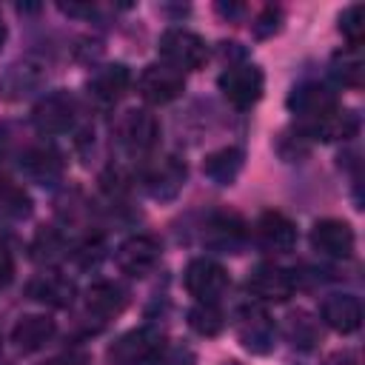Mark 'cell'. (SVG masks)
<instances>
[{
  "instance_id": "cell-34",
  "label": "cell",
  "mask_w": 365,
  "mask_h": 365,
  "mask_svg": "<svg viewBox=\"0 0 365 365\" xmlns=\"http://www.w3.org/2000/svg\"><path fill=\"white\" fill-rule=\"evenodd\" d=\"M325 365H359L354 351H334L325 356Z\"/></svg>"
},
{
  "instance_id": "cell-14",
  "label": "cell",
  "mask_w": 365,
  "mask_h": 365,
  "mask_svg": "<svg viewBox=\"0 0 365 365\" xmlns=\"http://www.w3.org/2000/svg\"><path fill=\"white\" fill-rule=\"evenodd\" d=\"M185 174H188V171H185V163H182V160H177V157H163L157 165L148 168V174H145V188H148V194H151L154 200L168 202V200H174V197L182 191Z\"/></svg>"
},
{
  "instance_id": "cell-16",
  "label": "cell",
  "mask_w": 365,
  "mask_h": 365,
  "mask_svg": "<svg viewBox=\"0 0 365 365\" xmlns=\"http://www.w3.org/2000/svg\"><path fill=\"white\" fill-rule=\"evenodd\" d=\"M254 237L268 251H291L297 242L294 222L279 211H262L254 222Z\"/></svg>"
},
{
  "instance_id": "cell-23",
  "label": "cell",
  "mask_w": 365,
  "mask_h": 365,
  "mask_svg": "<svg viewBox=\"0 0 365 365\" xmlns=\"http://www.w3.org/2000/svg\"><path fill=\"white\" fill-rule=\"evenodd\" d=\"M128 83H131L128 68L123 63H111L94 71V77L88 80V94L100 103H117L125 94Z\"/></svg>"
},
{
  "instance_id": "cell-2",
  "label": "cell",
  "mask_w": 365,
  "mask_h": 365,
  "mask_svg": "<svg viewBox=\"0 0 365 365\" xmlns=\"http://www.w3.org/2000/svg\"><path fill=\"white\" fill-rule=\"evenodd\" d=\"M163 354V334L157 328H134L123 334L108 351V365H148Z\"/></svg>"
},
{
  "instance_id": "cell-30",
  "label": "cell",
  "mask_w": 365,
  "mask_h": 365,
  "mask_svg": "<svg viewBox=\"0 0 365 365\" xmlns=\"http://www.w3.org/2000/svg\"><path fill=\"white\" fill-rule=\"evenodd\" d=\"M339 31L348 40V46L362 43V34H365V9H362V3H354L339 14Z\"/></svg>"
},
{
  "instance_id": "cell-17",
  "label": "cell",
  "mask_w": 365,
  "mask_h": 365,
  "mask_svg": "<svg viewBox=\"0 0 365 365\" xmlns=\"http://www.w3.org/2000/svg\"><path fill=\"white\" fill-rule=\"evenodd\" d=\"M322 322L336 334H354L362 325V302L354 294H331L322 299Z\"/></svg>"
},
{
  "instance_id": "cell-12",
  "label": "cell",
  "mask_w": 365,
  "mask_h": 365,
  "mask_svg": "<svg viewBox=\"0 0 365 365\" xmlns=\"http://www.w3.org/2000/svg\"><path fill=\"white\" fill-rule=\"evenodd\" d=\"M311 245L325 257L348 259L354 254L356 237H354V228L345 220H319L311 228Z\"/></svg>"
},
{
  "instance_id": "cell-27",
  "label": "cell",
  "mask_w": 365,
  "mask_h": 365,
  "mask_svg": "<svg viewBox=\"0 0 365 365\" xmlns=\"http://www.w3.org/2000/svg\"><path fill=\"white\" fill-rule=\"evenodd\" d=\"M188 325L200 334V336H217L225 328V317L217 308V302H197L188 311Z\"/></svg>"
},
{
  "instance_id": "cell-9",
  "label": "cell",
  "mask_w": 365,
  "mask_h": 365,
  "mask_svg": "<svg viewBox=\"0 0 365 365\" xmlns=\"http://www.w3.org/2000/svg\"><path fill=\"white\" fill-rule=\"evenodd\" d=\"M160 242L148 234H137V237H128L120 248H117V268L128 277H148L157 262H160Z\"/></svg>"
},
{
  "instance_id": "cell-24",
  "label": "cell",
  "mask_w": 365,
  "mask_h": 365,
  "mask_svg": "<svg viewBox=\"0 0 365 365\" xmlns=\"http://www.w3.org/2000/svg\"><path fill=\"white\" fill-rule=\"evenodd\" d=\"M240 171H242V151L234 145H225V148L208 154L202 163V174L217 185H231Z\"/></svg>"
},
{
  "instance_id": "cell-1",
  "label": "cell",
  "mask_w": 365,
  "mask_h": 365,
  "mask_svg": "<svg viewBox=\"0 0 365 365\" xmlns=\"http://www.w3.org/2000/svg\"><path fill=\"white\" fill-rule=\"evenodd\" d=\"M160 54H163L165 66H171L177 71H197L208 60V46H205V40L197 31L174 26V29L163 31Z\"/></svg>"
},
{
  "instance_id": "cell-4",
  "label": "cell",
  "mask_w": 365,
  "mask_h": 365,
  "mask_svg": "<svg viewBox=\"0 0 365 365\" xmlns=\"http://www.w3.org/2000/svg\"><path fill=\"white\" fill-rule=\"evenodd\" d=\"M117 140L128 154H148L160 143V120L145 108H131L117 123Z\"/></svg>"
},
{
  "instance_id": "cell-10",
  "label": "cell",
  "mask_w": 365,
  "mask_h": 365,
  "mask_svg": "<svg viewBox=\"0 0 365 365\" xmlns=\"http://www.w3.org/2000/svg\"><path fill=\"white\" fill-rule=\"evenodd\" d=\"M288 108L299 117V125H308V123L331 114L339 106H336V94L328 86H322V83H302V86H297L291 91Z\"/></svg>"
},
{
  "instance_id": "cell-33",
  "label": "cell",
  "mask_w": 365,
  "mask_h": 365,
  "mask_svg": "<svg viewBox=\"0 0 365 365\" xmlns=\"http://www.w3.org/2000/svg\"><path fill=\"white\" fill-rule=\"evenodd\" d=\"M14 277V259L9 248H0V288H6Z\"/></svg>"
},
{
  "instance_id": "cell-31",
  "label": "cell",
  "mask_w": 365,
  "mask_h": 365,
  "mask_svg": "<svg viewBox=\"0 0 365 365\" xmlns=\"http://www.w3.org/2000/svg\"><path fill=\"white\" fill-rule=\"evenodd\" d=\"M308 145H311V140H308L299 128H294V131H282L279 140H277V151H279L285 160H297V157L308 154Z\"/></svg>"
},
{
  "instance_id": "cell-20",
  "label": "cell",
  "mask_w": 365,
  "mask_h": 365,
  "mask_svg": "<svg viewBox=\"0 0 365 365\" xmlns=\"http://www.w3.org/2000/svg\"><path fill=\"white\" fill-rule=\"evenodd\" d=\"M20 168L29 180L40 182V185H48L54 180H60L63 174V157L54 145H31L23 151L20 157Z\"/></svg>"
},
{
  "instance_id": "cell-15",
  "label": "cell",
  "mask_w": 365,
  "mask_h": 365,
  "mask_svg": "<svg viewBox=\"0 0 365 365\" xmlns=\"http://www.w3.org/2000/svg\"><path fill=\"white\" fill-rule=\"evenodd\" d=\"M202 240H205V245H211L217 251H237L245 240V222L234 211H214L205 220Z\"/></svg>"
},
{
  "instance_id": "cell-11",
  "label": "cell",
  "mask_w": 365,
  "mask_h": 365,
  "mask_svg": "<svg viewBox=\"0 0 365 365\" xmlns=\"http://www.w3.org/2000/svg\"><path fill=\"white\" fill-rule=\"evenodd\" d=\"M237 336L245 351L268 354L277 339V325L262 308H242L237 317Z\"/></svg>"
},
{
  "instance_id": "cell-32",
  "label": "cell",
  "mask_w": 365,
  "mask_h": 365,
  "mask_svg": "<svg viewBox=\"0 0 365 365\" xmlns=\"http://www.w3.org/2000/svg\"><path fill=\"white\" fill-rule=\"evenodd\" d=\"M279 26H282V11L279 9H274V6H268V9H262L257 17H254V23H251V31H254V37H271V34H277L279 31Z\"/></svg>"
},
{
  "instance_id": "cell-21",
  "label": "cell",
  "mask_w": 365,
  "mask_h": 365,
  "mask_svg": "<svg viewBox=\"0 0 365 365\" xmlns=\"http://www.w3.org/2000/svg\"><path fill=\"white\" fill-rule=\"evenodd\" d=\"M57 334V322L46 314H29V317H20L17 325L11 328V342L31 354V351H40L51 342V336Z\"/></svg>"
},
{
  "instance_id": "cell-28",
  "label": "cell",
  "mask_w": 365,
  "mask_h": 365,
  "mask_svg": "<svg viewBox=\"0 0 365 365\" xmlns=\"http://www.w3.org/2000/svg\"><path fill=\"white\" fill-rule=\"evenodd\" d=\"M66 254H68V242L54 228H43L31 242V257L37 262H54V259H63Z\"/></svg>"
},
{
  "instance_id": "cell-26",
  "label": "cell",
  "mask_w": 365,
  "mask_h": 365,
  "mask_svg": "<svg viewBox=\"0 0 365 365\" xmlns=\"http://www.w3.org/2000/svg\"><path fill=\"white\" fill-rule=\"evenodd\" d=\"M331 74H334L342 86L359 88V86H362V74H365L362 57H359V46H351V48H345V51H336V54H334V63H331Z\"/></svg>"
},
{
  "instance_id": "cell-37",
  "label": "cell",
  "mask_w": 365,
  "mask_h": 365,
  "mask_svg": "<svg viewBox=\"0 0 365 365\" xmlns=\"http://www.w3.org/2000/svg\"><path fill=\"white\" fill-rule=\"evenodd\" d=\"M217 11H220V14H225V17H237V14L242 11V6H225V3H220V6H217Z\"/></svg>"
},
{
  "instance_id": "cell-18",
  "label": "cell",
  "mask_w": 365,
  "mask_h": 365,
  "mask_svg": "<svg viewBox=\"0 0 365 365\" xmlns=\"http://www.w3.org/2000/svg\"><path fill=\"white\" fill-rule=\"evenodd\" d=\"M77 285L63 274H40L26 285V297L48 308H68L74 302Z\"/></svg>"
},
{
  "instance_id": "cell-35",
  "label": "cell",
  "mask_w": 365,
  "mask_h": 365,
  "mask_svg": "<svg viewBox=\"0 0 365 365\" xmlns=\"http://www.w3.org/2000/svg\"><path fill=\"white\" fill-rule=\"evenodd\" d=\"M157 359H160V365H191V362H194L188 351H171V354L157 356Z\"/></svg>"
},
{
  "instance_id": "cell-6",
  "label": "cell",
  "mask_w": 365,
  "mask_h": 365,
  "mask_svg": "<svg viewBox=\"0 0 365 365\" xmlns=\"http://www.w3.org/2000/svg\"><path fill=\"white\" fill-rule=\"evenodd\" d=\"M77 120V103L68 91H51L46 94L34 111H31V123L40 134H66Z\"/></svg>"
},
{
  "instance_id": "cell-22",
  "label": "cell",
  "mask_w": 365,
  "mask_h": 365,
  "mask_svg": "<svg viewBox=\"0 0 365 365\" xmlns=\"http://www.w3.org/2000/svg\"><path fill=\"white\" fill-rule=\"evenodd\" d=\"M128 305V291L111 279H100L86 291V308L97 319H111Z\"/></svg>"
},
{
  "instance_id": "cell-40",
  "label": "cell",
  "mask_w": 365,
  "mask_h": 365,
  "mask_svg": "<svg viewBox=\"0 0 365 365\" xmlns=\"http://www.w3.org/2000/svg\"><path fill=\"white\" fill-rule=\"evenodd\" d=\"M225 365H240V362H225Z\"/></svg>"
},
{
  "instance_id": "cell-36",
  "label": "cell",
  "mask_w": 365,
  "mask_h": 365,
  "mask_svg": "<svg viewBox=\"0 0 365 365\" xmlns=\"http://www.w3.org/2000/svg\"><path fill=\"white\" fill-rule=\"evenodd\" d=\"M43 365H86V359L80 354H63V356H54V359L43 362Z\"/></svg>"
},
{
  "instance_id": "cell-25",
  "label": "cell",
  "mask_w": 365,
  "mask_h": 365,
  "mask_svg": "<svg viewBox=\"0 0 365 365\" xmlns=\"http://www.w3.org/2000/svg\"><path fill=\"white\" fill-rule=\"evenodd\" d=\"M29 214H31L29 191L11 180H0V217L3 220H26Z\"/></svg>"
},
{
  "instance_id": "cell-7",
  "label": "cell",
  "mask_w": 365,
  "mask_h": 365,
  "mask_svg": "<svg viewBox=\"0 0 365 365\" xmlns=\"http://www.w3.org/2000/svg\"><path fill=\"white\" fill-rule=\"evenodd\" d=\"M182 282H185V291L197 302H220V297L228 288V274H225V268L220 262L200 257V259L188 262Z\"/></svg>"
},
{
  "instance_id": "cell-38",
  "label": "cell",
  "mask_w": 365,
  "mask_h": 365,
  "mask_svg": "<svg viewBox=\"0 0 365 365\" xmlns=\"http://www.w3.org/2000/svg\"><path fill=\"white\" fill-rule=\"evenodd\" d=\"M3 43H6V20L0 14V48H3Z\"/></svg>"
},
{
  "instance_id": "cell-13",
  "label": "cell",
  "mask_w": 365,
  "mask_h": 365,
  "mask_svg": "<svg viewBox=\"0 0 365 365\" xmlns=\"http://www.w3.org/2000/svg\"><path fill=\"white\" fill-rule=\"evenodd\" d=\"M248 291L262 299V302H285L291 294H294V285L297 279L285 271V268H277V265H257L248 277Z\"/></svg>"
},
{
  "instance_id": "cell-39",
  "label": "cell",
  "mask_w": 365,
  "mask_h": 365,
  "mask_svg": "<svg viewBox=\"0 0 365 365\" xmlns=\"http://www.w3.org/2000/svg\"><path fill=\"white\" fill-rule=\"evenodd\" d=\"M0 248H9V234L0 228Z\"/></svg>"
},
{
  "instance_id": "cell-5",
  "label": "cell",
  "mask_w": 365,
  "mask_h": 365,
  "mask_svg": "<svg viewBox=\"0 0 365 365\" xmlns=\"http://www.w3.org/2000/svg\"><path fill=\"white\" fill-rule=\"evenodd\" d=\"M46 74L48 71H46V66L40 60L23 57V60H17V63L3 68V74H0V97L11 100V103L26 100V97H31L34 91H40L46 86Z\"/></svg>"
},
{
  "instance_id": "cell-19",
  "label": "cell",
  "mask_w": 365,
  "mask_h": 365,
  "mask_svg": "<svg viewBox=\"0 0 365 365\" xmlns=\"http://www.w3.org/2000/svg\"><path fill=\"white\" fill-rule=\"evenodd\" d=\"M299 131L308 137V140H351L356 131H359V117L348 108H334L331 114L308 123V125H299Z\"/></svg>"
},
{
  "instance_id": "cell-29",
  "label": "cell",
  "mask_w": 365,
  "mask_h": 365,
  "mask_svg": "<svg viewBox=\"0 0 365 365\" xmlns=\"http://www.w3.org/2000/svg\"><path fill=\"white\" fill-rule=\"evenodd\" d=\"M285 334H288V339H291L294 345H299V348H311V345L319 339V328H317V322H314L305 311H297V314L288 317Z\"/></svg>"
},
{
  "instance_id": "cell-3",
  "label": "cell",
  "mask_w": 365,
  "mask_h": 365,
  "mask_svg": "<svg viewBox=\"0 0 365 365\" xmlns=\"http://www.w3.org/2000/svg\"><path fill=\"white\" fill-rule=\"evenodd\" d=\"M265 88V77L254 63H231L220 74V91L234 108H251Z\"/></svg>"
},
{
  "instance_id": "cell-8",
  "label": "cell",
  "mask_w": 365,
  "mask_h": 365,
  "mask_svg": "<svg viewBox=\"0 0 365 365\" xmlns=\"http://www.w3.org/2000/svg\"><path fill=\"white\" fill-rule=\"evenodd\" d=\"M137 88H140V97L154 103V106H163V103H171L182 94L185 88V77L182 71L165 66V63H151L143 68L140 80H137Z\"/></svg>"
}]
</instances>
